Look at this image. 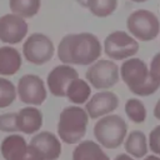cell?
Instances as JSON below:
<instances>
[{
    "mask_svg": "<svg viewBox=\"0 0 160 160\" xmlns=\"http://www.w3.org/2000/svg\"><path fill=\"white\" fill-rule=\"evenodd\" d=\"M101 54V42L91 32L68 34L58 45V58L68 65H91L100 59Z\"/></svg>",
    "mask_w": 160,
    "mask_h": 160,
    "instance_id": "6da1fadb",
    "label": "cell"
},
{
    "mask_svg": "<svg viewBox=\"0 0 160 160\" xmlns=\"http://www.w3.org/2000/svg\"><path fill=\"white\" fill-rule=\"evenodd\" d=\"M120 78L128 89L139 96H149L158 91L160 81L151 74L148 64L139 58H129L120 66Z\"/></svg>",
    "mask_w": 160,
    "mask_h": 160,
    "instance_id": "7a4b0ae2",
    "label": "cell"
},
{
    "mask_svg": "<svg viewBox=\"0 0 160 160\" xmlns=\"http://www.w3.org/2000/svg\"><path fill=\"white\" fill-rule=\"evenodd\" d=\"M89 115L80 105L66 106L61 110L58 121L59 139L65 144H78L86 134Z\"/></svg>",
    "mask_w": 160,
    "mask_h": 160,
    "instance_id": "3957f363",
    "label": "cell"
},
{
    "mask_svg": "<svg viewBox=\"0 0 160 160\" xmlns=\"http://www.w3.org/2000/svg\"><path fill=\"white\" fill-rule=\"evenodd\" d=\"M128 135L126 121L116 114H109L100 118L94 125V136L105 149H118Z\"/></svg>",
    "mask_w": 160,
    "mask_h": 160,
    "instance_id": "277c9868",
    "label": "cell"
},
{
    "mask_svg": "<svg viewBox=\"0 0 160 160\" xmlns=\"http://www.w3.org/2000/svg\"><path fill=\"white\" fill-rule=\"evenodd\" d=\"M126 28L136 40L151 41L160 32V21L154 12L139 9L128 16Z\"/></svg>",
    "mask_w": 160,
    "mask_h": 160,
    "instance_id": "5b68a950",
    "label": "cell"
},
{
    "mask_svg": "<svg viewBox=\"0 0 160 160\" xmlns=\"http://www.w3.org/2000/svg\"><path fill=\"white\" fill-rule=\"evenodd\" d=\"M85 78L94 89L108 90L118 84L120 79V69L115 61L100 59L88 68Z\"/></svg>",
    "mask_w": 160,
    "mask_h": 160,
    "instance_id": "8992f818",
    "label": "cell"
},
{
    "mask_svg": "<svg viewBox=\"0 0 160 160\" xmlns=\"http://www.w3.org/2000/svg\"><path fill=\"white\" fill-rule=\"evenodd\" d=\"M102 50L111 60H126L139 51V42L126 31L116 30L105 38Z\"/></svg>",
    "mask_w": 160,
    "mask_h": 160,
    "instance_id": "52a82bcc",
    "label": "cell"
},
{
    "mask_svg": "<svg viewBox=\"0 0 160 160\" xmlns=\"http://www.w3.org/2000/svg\"><path fill=\"white\" fill-rule=\"evenodd\" d=\"M55 46L49 36L41 32L31 34L22 45V55L34 65H44L54 56Z\"/></svg>",
    "mask_w": 160,
    "mask_h": 160,
    "instance_id": "ba28073f",
    "label": "cell"
},
{
    "mask_svg": "<svg viewBox=\"0 0 160 160\" xmlns=\"http://www.w3.org/2000/svg\"><path fill=\"white\" fill-rule=\"evenodd\" d=\"M16 91L20 101L32 106L41 105L48 96V90L45 88L44 80L34 74H26L21 76L18 82Z\"/></svg>",
    "mask_w": 160,
    "mask_h": 160,
    "instance_id": "9c48e42d",
    "label": "cell"
},
{
    "mask_svg": "<svg viewBox=\"0 0 160 160\" xmlns=\"http://www.w3.org/2000/svg\"><path fill=\"white\" fill-rule=\"evenodd\" d=\"M5 160H41L40 155L26 142L25 138L18 134L6 136L0 145Z\"/></svg>",
    "mask_w": 160,
    "mask_h": 160,
    "instance_id": "30bf717a",
    "label": "cell"
},
{
    "mask_svg": "<svg viewBox=\"0 0 160 160\" xmlns=\"http://www.w3.org/2000/svg\"><path fill=\"white\" fill-rule=\"evenodd\" d=\"M76 78H79V72L74 66L68 64L58 65L49 72L46 78L48 89L56 98H66L68 86Z\"/></svg>",
    "mask_w": 160,
    "mask_h": 160,
    "instance_id": "8fae6325",
    "label": "cell"
},
{
    "mask_svg": "<svg viewBox=\"0 0 160 160\" xmlns=\"http://www.w3.org/2000/svg\"><path fill=\"white\" fill-rule=\"evenodd\" d=\"M28 34V22L16 14H5L0 18V41L5 44H19Z\"/></svg>",
    "mask_w": 160,
    "mask_h": 160,
    "instance_id": "7c38bea8",
    "label": "cell"
},
{
    "mask_svg": "<svg viewBox=\"0 0 160 160\" xmlns=\"http://www.w3.org/2000/svg\"><path fill=\"white\" fill-rule=\"evenodd\" d=\"M119 105V98L115 92L102 90L94 94L85 104V110L90 119H100L111 114Z\"/></svg>",
    "mask_w": 160,
    "mask_h": 160,
    "instance_id": "4fadbf2b",
    "label": "cell"
},
{
    "mask_svg": "<svg viewBox=\"0 0 160 160\" xmlns=\"http://www.w3.org/2000/svg\"><path fill=\"white\" fill-rule=\"evenodd\" d=\"M29 145L40 155L41 160H58L61 155L60 139L50 131L38 132L30 140Z\"/></svg>",
    "mask_w": 160,
    "mask_h": 160,
    "instance_id": "5bb4252c",
    "label": "cell"
},
{
    "mask_svg": "<svg viewBox=\"0 0 160 160\" xmlns=\"http://www.w3.org/2000/svg\"><path fill=\"white\" fill-rule=\"evenodd\" d=\"M16 124L19 131L28 135L35 134L42 126V112L32 105L22 108L16 112Z\"/></svg>",
    "mask_w": 160,
    "mask_h": 160,
    "instance_id": "9a60e30c",
    "label": "cell"
},
{
    "mask_svg": "<svg viewBox=\"0 0 160 160\" xmlns=\"http://www.w3.org/2000/svg\"><path fill=\"white\" fill-rule=\"evenodd\" d=\"M72 160H110L102 146L94 140H82L78 142L72 151Z\"/></svg>",
    "mask_w": 160,
    "mask_h": 160,
    "instance_id": "2e32d148",
    "label": "cell"
},
{
    "mask_svg": "<svg viewBox=\"0 0 160 160\" xmlns=\"http://www.w3.org/2000/svg\"><path fill=\"white\" fill-rule=\"evenodd\" d=\"M125 151L134 159H142L149 151V142L146 135L140 130L130 131L124 140Z\"/></svg>",
    "mask_w": 160,
    "mask_h": 160,
    "instance_id": "e0dca14e",
    "label": "cell"
},
{
    "mask_svg": "<svg viewBox=\"0 0 160 160\" xmlns=\"http://www.w3.org/2000/svg\"><path fill=\"white\" fill-rule=\"evenodd\" d=\"M21 55L20 52L11 46L0 48V75L10 76L19 71L21 68Z\"/></svg>",
    "mask_w": 160,
    "mask_h": 160,
    "instance_id": "ac0fdd59",
    "label": "cell"
},
{
    "mask_svg": "<svg viewBox=\"0 0 160 160\" xmlns=\"http://www.w3.org/2000/svg\"><path fill=\"white\" fill-rule=\"evenodd\" d=\"M91 95V85L86 81V79L76 78L70 82L66 90V98L75 105L86 104Z\"/></svg>",
    "mask_w": 160,
    "mask_h": 160,
    "instance_id": "d6986e66",
    "label": "cell"
},
{
    "mask_svg": "<svg viewBox=\"0 0 160 160\" xmlns=\"http://www.w3.org/2000/svg\"><path fill=\"white\" fill-rule=\"evenodd\" d=\"M9 6L12 14L28 19L39 12L41 0H9Z\"/></svg>",
    "mask_w": 160,
    "mask_h": 160,
    "instance_id": "ffe728a7",
    "label": "cell"
},
{
    "mask_svg": "<svg viewBox=\"0 0 160 160\" xmlns=\"http://www.w3.org/2000/svg\"><path fill=\"white\" fill-rule=\"evenodd\" d=\"M125 114L135 124H142L146 120V108L144 102L136 98L128 99L125 102Z\"/></svg>",
    "mask_w": 160,
    "mask_h": 160,
    "instance_id": "44dd1931",
    "label": "cell"
},
{
    "mask_svg": "<svg viewBox=\"0 0 160 160\" xmlns=\"http://www.w3.org/2000/svg\"><path fill=\"white\" fill-rule=\"evenodd\" d=\"M86 8L98 18L110 16L118 8V0H88Z\"/></svg>",
    "mask_w": 160,
    "mask_h": 160,
    "instance_id": "7402d4cb",
    "label": "cell"
},
{
    "mask_svg": "<svg viewBox=\"0 0 160 160\" xmlns=\"http://www.w3.org/2000/svg\"><path fill=\"white\" fill-rule=\"evenodd\" d=\"M16 94L15 85L5 78H0V109L10 106L15 101Z\"/></svg>",
    "mask_w": 160,
    "mask_h": 160,
    "instance_id": "603a6c76",
    "label": "cell"
},
{
    "mask_svg": "<svg viewBox=\"0 0 160 160\" xmlns=\"http://www.w3.org/2000/svg\"><path fill=\"white\" fill-rule=\"evenodd\" d=\"M0 131L4 132L19 131L16 124V112H5L0 115Z\"/></svg>",
    "mask_w": 160,
    "mask_h": 160,
    "instance_id": "cb8c5ba5",
    "label": "cell"
},
{
    "mask_svg": "<svg viewBox=\"0 0 160 160\" xmlns=\"http://www.w3.org/2000/svg\"><path fill=\"white\" fill-rule=\"evenodd\" d=\"M149 149L155 154L160 156V125H156L149 134L148 138Z\"/></svg>",
    "mask_w": 160,
    "mask_h": 160,
    "instance_id": "d4e9b609",
    "label": "cell"
},
{
    "mask_svg": "<svg viewBox=\"0 0 160 160\" xmlns=\"http://www.w3.org/2000/svg\"><path fill=\"white\" fill-rule=\"evenodd\" d=\"M150 74L158 80V81H160V51L159 52H156L154 56H152V59H151V61H150Z\"/></svg>",
    "mask_w": 160,
    "mask_h": 160,
    "instance_id": "484cf974",
    "label": "cell"
},
{
    "mask_svg": "<svg viewBox=\"0 0 160 160\" xmlns=\"http://www.w3.org/2000/svg\"><path fill=\"white\" fill-rule=\"evenodd\" d=\"M114 160H135V159L126 152V154H119V155H116Z\"/></svg>",
    "mask_w": 160,
    "mask_h": 160,
    "instance_id": "4316f807",
    "label": "cell"
},
{
    "mask_svg": "<svg viewBox=\"0 0 160 160\" xmlns=\"http://www.w3.org/2000/svg\"><path fill=\"white\" fill-rule=\"evenodd\" d=\"M154 116H155L158 120H160V99L156 101V104H155V106H154Z\"/></svg>",
    "mask_w": 160,
    "mask_h": 160,
    "instance_id": "83f0119b",
    "label": "cell"
},
{
    "mask_svg": "<svg viewBox=\"0 0 160 160\" xmlns=\"http://www.w3.org/2000/svg\"><path fill=\"white\" fill-rule=\"evenodd\" d=\"M142 160H160L159 155H146L145 158H142Z\"/></svg>",
    "mask_w": 160,
    "mask_h": 160,
    "instance_id": "f1b7e54d",
    "label": "cell"
},
{
    "mask_svg": "<svg viewBox=\"0 0 160 160\" xmlns=\"http://www.w3.org/2000/svg\"><path fill=\"white\" fill-rule=\"evenodd\" d=\"M76 1H78V4H80L84 8H86V5H88V0H76Z\"/></svg>",
    "mask_w": 160,
    "mask_h": 160,
    "instance_id": "f546056e",
    "label": "cell"
},
{
    "mask_svg": "<svg viewBox=\"0 0 160 160\" xmlns=\"http://www.w3.org/2000/svg\"><path fill=\"white\" fill-rule=\"evenodd\" d=\"M131 1H134V2H145L146 0H131Z\"/></svg>",
    "mask_w": 160,
    "mask_h": 160,
    "instance_id": "4dcf8cb0",
    "label": "cell"
}]
</instances>
